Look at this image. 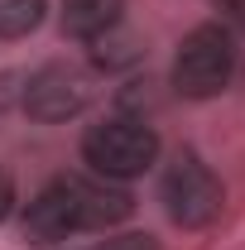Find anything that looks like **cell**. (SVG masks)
<instances>
[{"label":"cell","mask_w":245,"mask_h":250,"mask_svg":"<svg viewBox=\"0 0 245 250\" xmlns=\"http://www.w3.org/2000/svg\"><path fill=\"white\" fill-rule=\"evenodd\" d=\"M130 212H135V202L125 188L62 173L24 207V236L39 246H53V241H67L77 231H111Z\"/></svg>","instance_id":"obj_1"},{"label":"cell","mask_w":245,"mask_h":250,"mask_svg":"<svg viewBox=\"0 0 245 250\" xmlns=\"http://www.w3.org/2000/svg\"><path fill=\"white\" fill-rule=\"evenodd\" d=\"M236 39L226 24H197L173 53V92L187 101H212L236 82Z\"/></svg>","instance_id":"obj_2"},{"label":"cell","mask_w":245,"mask_h":250,"mask_svg":"<svg viewBox=\"0 0 245 250\" xmlns=\"http://www.w3.org/2000/svg\"><path fill=\"white\" fill-rule=\"evenodd\" d=\"M82 159L92 164L101 178H140L154 159H159V135H154L144 121L111 116V121L87 125V135H82Z\"/></svg>","instance_id":"obj_3"},{"label":"cell","mask_w":245,"mask_h":250,"mask_svg":"<svg viewBox=\"0 0 245 250\" xmlns=\"http://www.w3.org/2000/svg\"><path fill=\"white\" fill-rule=\"evenodd\" d=\"M159 197H163V212L173 226L183 231H202L221 217V202H226V188L212 168L197 154H178L168 168H163V183H159Z\"/></svg>","instance_id":"obj_4"},{"label":"cell","mask_w":245,"mask_h":250,"mask_svg":"<svg viewBox=\"0 0 245 250\" xmlns=\"http://www.w3.org/2000/svg\"><path fill=\"white\" fill-rule=\"evenodd\" d=\"M87 101H92V87H87L82 67H72V62H43L29 82H24V111H29L34 121H43V125L82 116Z\"/></svg>","instance_id":"obj_5"},{"label":"cell","mask_w":245,"mask_h":250,"mask_svg":"<svg viewBox=\"0 0 245 250\" xmlns=\"http://www.w3.org/2000/svg\"><path fill=\"white\" fill-rule=\"evenodd\" d=\"M125 0H62V34L67 39H101L121 24Z\"/></svg>","instance_id":"obj_6"},{"label":"cell","mask_w":245,"mask_h":250,"mask_svg":"<svg viewBox=\"0 0 245 250\" xmlns=\"http://www.w3.org/2000/svg\"><path fill=\"white\" fill-rule=\"evenodd\" d=\"M48 0H0V39H24L43 24Z\"/></svg>","instance_id":"obj_7"},{"label":"cell","mask_w":245,"mask_h":250,"mask_svg":"<svg viewBox=\"0 0 245 250\" xmlns=\"http://www.w3.org/2000/svg\"><path fill=\"white\" fill-rule=\"evenodd\" d=\"M87 250H159L149 231H121V236H106V241H92Z\"/></svg>","instance_id":"obj_8"},{"label":"cell","mask_w":245,"mask_h":250,"mask_svg":"<svg viewBox=\"0 0 245 250\" xmlns=\"http://www.w3.org/2000/svg\"><path fill=\"white\" fill-rule=\"evenodd\" d=\"M15 202H20V197H15V173H10V168L0 164V221L15 212Z\"/></svg>","instance_id":"obj_9"},{"label":"cell","mask_w":245,"mask_h":250,"mask_svg":"<svg viewBox=\"0 0 245 250\" xmlns=\"http://www.w3.org/2000/svg\"><path fill=\"white\" fill-rule=\"evenodd\" d=\"M216 10H221V15H226V20L245 34V0H216Z\"/></svg>","instance_id":"obj_10"}]
</instances>
